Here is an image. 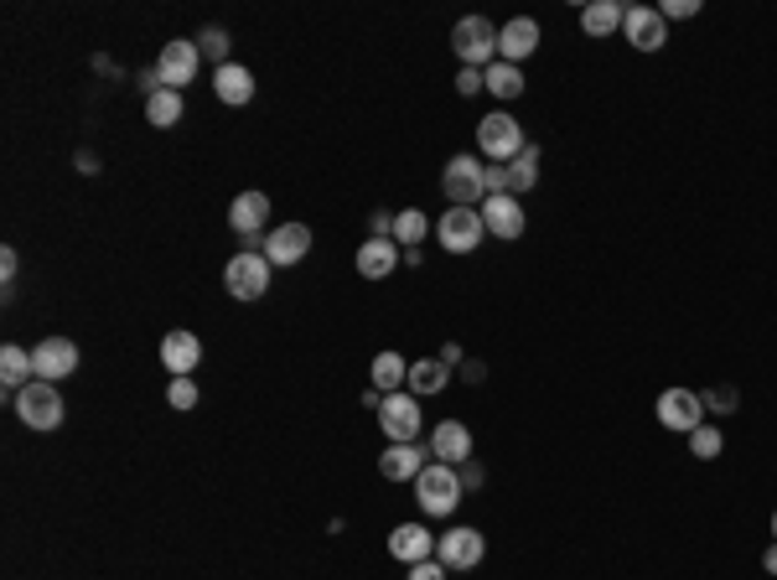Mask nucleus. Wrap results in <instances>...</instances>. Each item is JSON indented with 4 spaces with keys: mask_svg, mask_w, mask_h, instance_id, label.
Here are the masks:
<instances>
[{
    "mask_svg": "<svg viewBox=\"0 0 777 580\" xmlns=\"http://www.w3.org/2000/svg\"><path fill=\"white\" fill-rule=\"evenodd\" d=\"M415 502L431 513V519H446V513H457L461 502V477L457 466H446V461H431L425 472L415 477Z\"/></svg>",
    "mask_w": 777,
    "mask_h": 580,
    "instance_id": "nucleus-1",
    "label": "nucleus"
},
{
    "mask_svg": "<svg viewBox=\"0 0 777 580\" xmlns=\"http://www.w3.org/2000/svg\"><path fill=\"white\" fill-rule=\"evenodd\" d=\"M440 192L451 198V208H478L487 202V166L478 156H451L440 171Z\"/></svg>",
    "mask_w": 777,
    "mask_h": 580,
    "instance_id": "nucleus-2",
    "label": "nucleus"
},
{
    "mask_svg": "<svg viewBox=\"0 0 777 580\" xmlns=\"http://www.w3.org/2000/svg\"><path fill=\"white\" fill-rule=\"evenodd\" d=\"M451 52H457L467 68H493V52H498V26L487 16H461L451 26Z\"/></svg>",
    "mask_w": 777,
    "mask_h": 580,
    "instance_id": "nucleus-3",
    "label": "nucleus"
},
{
    "mask_svg": "<svg viewBox=\"0 0 777 580\" xmlns=\"http://www.w3.org/2000/svg\"><path fill=\"white\" fill-rule=\"evenodd\" d=\"M223 285H228L234 300H259L270 291V260L255 255V249H239L234 260L223 264Z\"/></svg>",
    "mask_w": 777,
    "mask_h": 580,
    "instance_id": "nucleus-4",
    "label": "nucleus"
},
{
    "mask_svg": "<svg viewBox=\"0 0 777 580\" xmlns=\"http://www.w3.org/2000/svg\"><path fill=\"white\" fill-rule=\"evenodd\" d=\"M482 234H487V223H482L478 208H446L436 223V239L446 255H472L482 244Z\"/></svg>",
    "mask_w": 777,
    "mask_h": 580,
    "instance_id": "nucleus-5",
    "label": "nucleus"
},
{
    "mask_svg": "<svg viewBox=\"0 0 777 580\" xmlns=\"http://www.w3.org/2000/svg\"><path fill=\"white\" fill-rule=\"evenodd\" d=\"M16 415L21 425H32V430H58L62 425V394L52 383L32 379L26 389H16Z\"/></svg>",
    "mask_w": 777,
    "mask_h": 580,
    "instance_id": "nucleus-6",
    "label": "nucleus"
},
{
    "mask_svg": "<svg viewBox=\"0 0 777 580\" xmlns=\"http://www.w3.org/2000/svg\"><path fill=\"white\" fill-rule=\"evenodd\" d=\"M198 58H202V47H198V42H187V37L166 42V47H161V58H156V79H161V88H172V94H181L187 83L198 79Z\"/></svg>",
    "mask_w": 777,
    "mask_h": 580,
    "instance_id": "nucleus-7",
    "label": "nucleus"
},
{
    "mask_svg": "<svg viewBox=\"0 0 777 580\" xmlns=\"http://www.w3.org/2000/svg\"><path fill=\"white\" fill-rule=\"evenodd\" d=\"M482 555H487V540H482L478 529H446L436 540V560L446 570H478Z\"/></svg>",
    "mask_w": 777,
    "mask_h": 580,
    "instance_id": "nucleus-8",
    "label": "nucleus"
},
{
    "mask_svg": "<svg viewBox=\"0 0 777 580\" xmlns=\"http://www.w3.org/2000/svg\"><path fill=\"white\" fill-rule=\"evenodd\" d=\"M658 421H663V430H695V425H705V394H695V389H663L658 394Z\"/></svg>",
    "mask_w": 777,
    "mask_h": 580,
    "instance_id": "nucleus-9",
    "label": "nucleus"
},
{
    "mask_svg": "<svg viewBox=\"0 0 777 580\" xmlns=\"http://www.w3.org/2000/svg\"><path fill=\"white\" fill-rule=\"evenodd\" d=\"M32 368H37L42 383L73 379V374H79V347L68 338H42L37 347H32Z\"/></svg>",
    "mask_w": 777,
    "mask_h": 580,
    "instance_id": "nucleus-10",
    "label": "nucleus"
},
{
    "mask_svg": "<svg viewBox=\"0 0 777 580\" xmlns=\"http://www.w3.org/2000/svg\"><path fill=\"white\" fill-rule=\"evenodd\" d=\"M478 145L487 161H514L523 151V130H518L514 115H487L478 125Z\"/></svg>",
    "mask_w": 777,
    "mask_h": 580,
    "instance_id": "nucleus-11",
    "label": "nucleus"
},
{
    "mask_svg": "<svg viewBox=\"0 0 777 580\" xmlns=\"http://www.w3.org/2000/svg\"><path fill=\"white\" fill-rule=\"evenodd\" d=\"M622 37L633 42L638 52H658L669 42V21L654 5H627V21H622Z\"/></svg>",
    "mask_w": 777,
    "mask_h": 580,
    "instance_id": "nucleus-12",
    "label": "nucleus"
},
{
    "mask_svg": "<svg viewBox=\"0 0 777 580\" xmlns=\"http://www.w3.org/2000/svg\"><path fill=\"white\" fill-rule=\"evenodd\" d=\"M379 425H384V436L395 440V446L415 440L420 436V404H415V394H384Z\"/></svg>",
    "mask_w": 777,
    "mask_h": 580,
    "instance_id": "nucleus-13",
    "label": "nucleus"
},
{
    "mask_svg": "<svg viewBox=\"0 0 777 580\" xmlns=\"http://www.w3.org/2000/svg\"><path fill=\"white\" fill-rule=\"evenodd\" d=\"M306 249H311V228H306V223H280L275 234L264 239V260L285 270V264L306 260Z\"/></svg>",
    "mask_w": 777,
    "mask_h": 580,
    "instance_id": "nucleus-14",
    "label": "nucleus"
},
{
    "mask_svg": "<svg viewBox=\"0 0 777 580\" xmlns=\"http://www.w3.org/2000/svg\"><path fill=\"white\" fill-rule=\"evenodd\" d=\"M161 363H166V374L172 379H192L202 363V342L198 332H166V342H161Z\"/></svg>",
    "mask_w": 777,
    "mask_h": 580,
    "instance_id": "nucleus-15",
    "label": "nucleus"
},
{
    "mask_svg": "<svg viewBox=\"0 0 777 580\" xmlns=\"http://www.w3.org/2000/svg\"><path fill=\"white\" fill-rule=\"evenodd\" d=\"M534 47H539V21L529 16H514L508 26H498V52L503 62H523V58H534Z\"/></svg>",
    "mask_w": 777,
    "mask_h": 580,
    "instance_id": "nucleus-16",
    "label": "nucleus"
},
{
    "mask_svg": "<svg viewBox=\"0 0 777 580\" xmlns=\"http://www.w3.org/2000/svg\"><path fill=\"white\" fill-rule=\"evenodd\" d=\"M482 223H487V234H498V239H518V234H523V208H518V198H508V192H493L487 208H482Z\"/></svg>",
    "mask_w": 777,
    "mask_h": 580,
    "instance_id": "nucleus-17",
    "label": "nucleus"
},
{
    "mask_svg": "<svg viewBox=\"0 0 777 580\" xmlns=\"http://www.w3.org/2000/svg\"><path fill=\"white\" fill-rule=\"evenodd\" d=\"M389 555L404 565H420L436 555V540H431V529H420V523H399L395 534H389Z\"/></svg>",
    "mask_w": 777,
    "mask_h": 580,
    "instance_id": "nucleus-18",
    "label": "nucleus"
},
{
    "mask_svg": "<svg viewBox=\"0 0 777 580\" xmlns=\"http://www.w3.org/2000/svg\"><path fill=\"white\" fill-rule=\"evenodd\" d=\"M228 223H234L239 239H255L259 228L270 223V198H264V192H239L234 208H228Z\"/></svg>",
    "mask_w": 777,
    "mask_h": 580,
    "instance_id": "nucleus-19",
    "label": "nucleus"
},
{
    "mask_svg": "<svg viewBox=\"0 0 777 580\" xmlns=\"http://www.w3.org/2000/svg\"><path fill=\"white\" fill-rule=\"evenodd\" d=\"M425 451H420L415 440H404V446H389V451H384L379 457V477L384 482H415L420 472H425Z\"/></svg>",
    "mask_w": 777,
    "mask_h": 580,
    "instance_id": "nucleus-20",
    "label": "nucleus"
},
{
    "mask_svg": "<svg viewBox=\"0 0 777 580\" xmlns=\"http://www.w3.org/2000/svg\"><path fill=\"white\" fill-rule=\"evenodd\" d=\"M431 451H436L446 466H457V461L472 457V430H467L461 421H440L436 436H431Z\"/></svg>",
    "mask_w": 777,
    "mask_h": 580,
    "instance_id": "nucleus-21",
    "label": "nucleus"
},
{
    "mask_svg": "<svg viewBox=\"0 0 777 580\" xmlns=\"http://www.w3.org/2000/svg\"><path fill=\"white\" fill-rule=\"evenodd\" d=\"M213 88H219L223 104H234V109H239V104L255 99V73L239 68V62H223L219 73H213Z\"/></svg>",
    "mask_w": 777,
    "mask_h": 580,
    "instance_id": "nucleus-22",
    "label": "nucleus"
},
{
    "mask_svg": "<svg viewBox=\"0 0 777 580\" xmlns=\"http://www.w3.org/2000/svg\"><path fill=\"white\" fill-rule=\"evenodd\" d=\"M395 264H399V244H389V239H368L358 249V275L363 281H384V275H395Z\"/></svg>",
    "mask_w": 777,
    "mask_h": 580,
    "instance_id": "nucleus-23",
    "label": "nucleus"
},
{
    "mask_svg": "<svg viewBox=\"0 0 777 580\" xmlns=\"http://www.w3.org/2000/svg\"><path fill=\"white\" fill-rule=\"evenodd\" d=\"M622 21H627V5H617V0H591V5L580 11L586 37H612V32H622Z\"/></svg>",
    "mask_w": 777,
    "mask_h": 580,
    "instance_id": "nucleus-24",
    "label": "nucleus"
},
{
    "mask_svg": "<svg viewBox=\"0 0 777 580\" xmlns=\"http://www.w3.org/2000/svg\"><path fill=\"white\" fill-rule=\"evenodd\" d=\"M446 379H451V368H446V358H420V363H410V394L415 400H425V394H440L446 389Z\"/></svg>",
    "mask_w": 777,
    "mask_h": 580,
    "instance_id": "nucleus-25",
    "label": "nucleus"
},
{
    "mask_svg": "<svg viewBox=\"0 0 777 580\" xmlns=\"http://www.w3.org/2000/svg\"><path fill=\"white\" fill-rule=\"evenodd\" d=\"M32 374H37V368H32V353H21L16 342H5V347H0V383L16 394V389L32 383Z\"/></svg>",
    "mask_w": 777,
    "mask_h": 580,
    "instance_id": "nucleus-26",
    "label": "nucleus"
},
{
    "mask_svg": "<svg viewBox=\"0 0 777 580\" xmlns=\"http://www.w3.org/2000/svg\"><path fill=\"white\" fill-rule=\"evenodd\" d=\"M503 181H508V198H518V192H529L539 181V151L534 145H523L508 166H503Z\"/></svg>",
    "mask_w": 777,
    "mask_h": 580,
    "instance_id": "nucleus-27",
    "label": "nucleus"
},
{
    "mask_svg": "<svg viewBox=\"0 0 777 580\" xmlns=\"http://www.w3.org/2000/svg\"><path fill=\"white\" fill-rule=\"evenodd\" d=\"M404 379H410V368H404L399 353H379V358H374V389H379V394H399Z\"/></svg>",
    "mask_w": 777,
    "mask_h": 580,
    "instance_id": "nucleus-28",
    "label": "nucleus"
},
{
    "mask_svg": "<svg viewBox=\"0 0 777 580\" xmlns=\"http://www.w3.org/2000/svg\"><path fill=\"white\" fill-rule=\"evenodd\" d=\"M145 120L156 125V130H172V125L181 120V94H172V88H156V94L145 99Z\"/></svg>",
    "mask_w": 777,
    "mask_h": 580,
    "instance_id": "nucleus-29",
    "label": "nucleus"
},
{
    "mask_svg": "<svg viewBox=\"0 0 777 580\" xmlns=\"http://www.w3.org/2000/svg\"><path fill=\"white\" fill-rule=\"evenodd\" d=\"M487 94L493 99H518L523 94V73H518L514 62H493L487 68Z\"/></svg>",
    "mask_w": 777,
    "mask_h": 580,
    "instance_id": "nucleus-30",
    "label": "nucleus"
},
{
    "mask_svg": "<svg viewBox=\"0 0 777 580\" xmlns=\"http://www.w3.org/2000/svg\"><path fill=\"white\" fill-rule=\"evenodd\" d=\"M389 228H395V239L404 244V249H415V244L425 239V228H431V223H425V213H415V208H404V213H399V218L389 223Z\"/></svg>",
    "mask_w": 777,
    "mask_h": 580,
    "instance_id": "nucleus-31",
    "label": "nucleus"
},
{
    "mask_svg": "<svg viewBox=\"0 0 777 580\" xmlns=\"http://www.w3.org/2000/svg\"><path fill=\"white\" fill-rule=\"evenodd\" d=\"M720 446H726V436H720L716 425H695V430H690V457L716 461V457H720Z\"/></svg>",
    "mask_w": 777,
    "mask_h": 580,
    "instance_id": "nucleus-32",
    "label": "nucleus"
},
{
    "mask_svg": "<svg viewBox=\"0 0 777 580\" xmlns=\"http://www.w3.org/2000/svg\"><path fill=\"white\" fill-rule=\"evenodd\" d=\"M166 400H172V410H192V404H198V383H192V379H172Z\"/></svg>",
    "mask_w": 777,
    "mask_h": 580,
    "instance_id": "nucleus-33",
    "label": "nucleus"
},
{
    "mask_svg": "<svg viewBox=\"0 0 777 580\" xmlns=\"http://www.w3.org/2000/svg\"><path fill=\"white\" fill-rule=\"evenodd\" d=\"M705 410H716V415H731V410H737V389H710V394H705Z\"/></svg>",
    "mask_w": 777,
    "mask_h": 580,
    "instance_id": "nucleus-34",
    "label": "nucleus"
},
{
    "mask_svg": "<svg viewBox=\"0 0 777 580\" xmlns=\"http://www.w3.org/2000/svg\"><path fill=\"white\" fill-rule=\"evenodd\" d=\"M410 580H446V565H440V560H420V565H410Z\"/></svg>",
    "mask_w": 777,
    "mask_h": 580,
    "instance_id": "nucleus-35",
    "label": "nucleus"
},
{
    "mask_svg": "<svg viewBox=\"0 0 777 580\" xmlns=\"http://www.w3.org/2000/svg\"><path fill=\"white\" fill-rule=\"evenodd\" d=\"M202 52H213V58H223V47H228V42H223V32L219 26H213V32H202V42H198Z\"/></svg>",
    "mask_w": 777,
    "mask_h": 580,
    "instance_id": "nucleus-36",
    "label": "nucleus"
},
{
    "mask_svg": "<svg viewBox=\"0 0 777 580\" xmlns=\"http://www.w3.org/2000/svg\"><path fill=\"white\" fill-rule=\"evenodd\" d=\"M16 249H0V281H5V285H11V281H16Z\"/></svg>",
    "mask_w": 777,
    "mask_h": 580,
    "instance_id": "nucleus-37",
    "label": "nucleus"
},
{
    "mask_svg": "<svg viewBox=\"0 0 777 580\" xmlns=\"http://www.w3.org/2000/svg\"><path fill=\"white\" fill-rule=\"evenodd\" d=\"M699 11V0H669V5H663V21L669 16H695Z\"/></svg>",
    "mask_w": 777,
    "mask_h": 580,
    "instance_id": "nucleus-38",
    "label": "nucleus"
},
{
    "mask_svg": "<svg viewBox=\"0 0 777 580\" xmlns=\"http://www.w3.org/2000/svg\"><path fill=\"white\" fill-rule=\"evenodd\" d=\"M762 570H767V576H777V544L767 549V555H762Z\"/></svg>",
    "mask_w": 777,
    "mask_h": 580,
    "instance_id": "nucleus-39",
    "label": "nucleus"
},
{
    "mask_svg": "<svg viewBox=\"0 0 777 580\" xmlns=\"http://www.w3.org/2000/svg\"><path fill=\"white\" fill-rule=\"evenodd\" d=\"M773 540H777V513H773Z\"/></svg>",
    "mask_w": 777,
    "mask_h": 580,
    "instance_id": "nucleus-40",
    "label": "nucleus"
}]
</instances>
